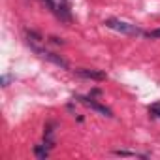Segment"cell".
<instances>
[{
  "label": "cell",
  "instance_id": "obj_8",
  "mask_svg": "<svg viewBox=\"0 0 160 160\" xmlns=\"http://www.w3.org/2000/svg\"><path fill=\"white\" fill-rule=\"evenodd\" d=\"M147 36H149V38H160V28H156V30H151V32H147Z\"/></svg>",
  "mask_w": 160,
  "mask_h": 160
},
{
  "label": "cell",
  "instance_id": "obj_2",
  "mask_svg": "<svg viewBox=\"0 0 160 160\" xmlns=\"http://www.w3.org/2000/svg\"><path fill=\"white\" fill-rule=\"evenodd\" d=\"M45 2V6L60 19V21H66V23H70V8H68V2L66 0H43Z\"/></svg>",
  "mask_w": 160,
  "mask_h": 160
},
{
  "label": "cell",
  "instance_id": "obj_7",
  "mask_svg": "<svg viewBox=\"0 0 160 160\" xmlns=\"http://www.w3.org/2000/svg\"><path fill=\"white\" fill-rule=\"evenodd\" d=\"M149 111H151L152 115H156V117L160 119V104H152V106L149 108Z\"/></svg>",
  "mask_w": 160,
  "mask_h": 160
},
{
  "label": "cell",
  "instance_id": "obj_5",
  "mask_svg": "<svg viewBox=\"0 0 160 160\" xmlns=\"http://www.w3.org/2000/svg\"><path fill=\"white\" fill-rule=\"evenodd\" d=\"M38 53H40V57H43V58H47V60H51V62H55V64H58V66H62V68H68V62L64 60V58H60V57H57L55 53H49V51H42V49H36Z\"/></svg>",
  "mask_w": 160,
  "mask_h": 160
},
{
  "label": "cell",
  "instance_id": "obj_1",
  "mask_svg": "<svg viewBox=\"0 0 160 160\" xmlns=\"http://www.w3.org/2000/svg\"><path fill=\"white\" fill-rule=\"evenodd\" d=\"M108 28H111V30H117V32H121V34H128V36H138V34H141V30L136 27V25H130V23H126V21H121V19H106V23H104Z\"/></svg>",
  "mask_w": 160,
  "mask_h": 160
},
{
  "label": "cell",
  "instance_id": "obj_4",
  "mask_svg": "<svg viewBox=\"0 0 160 160\" xmlns=\"http://www.w3.org/2000/svg\"><path fill=\"white\" fill-rule=\"evenodd\" d=\"M77 75L81 77H87V79H98V81H102V79H106V73L100 72V70H87V68H79L75 70Z\"/></svg>",
  "mask_w": 160,
  "mask_h": 160
},
{
  "label": "cell",
  "instance_id": "obj_3",
  "mask_svg": "<svg viewBox=\"0 0 160 160\" xmlns=\"http://www.w3.org/2000/svg\"><path fill=\"white\" fill-rule=\"evenodd\" d=\"M79 100H81V104H83V106H87V108H91V109L98 111V113H100V115H104V117H113L111 109H108L106 106H100V104H98V102H94L92 98H85V96H81Z\"/></svg>",
  "mask_w": 160,
  "mask_h": 160
},
{
  "label": "cell",
  "instance_id": "obj_6",
  "mask_svg": "<svg viewBox=\"0 0 160 160\" xmlns=\"http://www.w3.org/2000/svg\"><path fill=\"white\" fill-rule=\"evenodd\" d=\"M43 147H45V145H38V147H36V156H38V158H45V156H47V149H43Z\"/></svg>",
  "mask_w": 160,
  "mask_h": 160
}]
</instances>
